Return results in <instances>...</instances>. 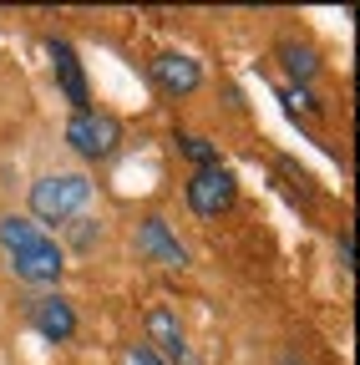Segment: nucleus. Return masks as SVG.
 Returning <instances> with one entry per match:
<instances>
[{
    "instance_id": "1",
    "label": "nucleus",
    "mask_w": 360,
    "mask_h": 365,
    "mask_svg": "<svg viewBox=\"0 0 360 365\" xmlns=\"http://www.w3.org/2000/svg\"><path fill=\"white\" fill-rule=\"evenodd\" d=\"M0 249H6L16 279H26V284H46V289L61 284V274H66V249H61L36 218L6 213V218H0Z\"/></svg>"
},
{
    "instance_id": "2",
    "label": "nucleus",
    "mask_w": 360,
    "mask_h": 365,
    "mask_svg": "<svg viewBox=\"0 0 360 365\" xmlns=\"http://www.w3.org/2000/svg\"><path fill=\"white\" fill-rule=\"evenodd\" d=\"M92 193H97V182L86 178V173H41V178L31 182V193H26V208H31L26 218L66 228L71 218L86 213Z\"/></svg>"
},
{
    "instance_id": "3",
    "label": "nucleus",
    "mask_w": 360,
    "mask_h": 365,
    "mask_svg": "<svg viewBox=\"0 0 360 365\" xmlns=\"http://www.w3.org/2000/svg\"><path fill=\"white\" fill-rule=\"evenodd\" d=\"M122 143H127V127L112 112L92 107V112H71V122H66V148L81 163H112L122 153Z\"/></svg>"
},
{
    "instance_id": "4",
    "label": "nucleus",
    "mask_w": 360,
    "mask_h": 365,
    "mask_svg": "<svg viewBox=\"0 0 360 365\" xmlns=\"http://www.w3.org/2000/svg\"><path fill=\"white\" fill-rule=\"evenodd\" d=\"M183 193H188V208L198 213V218H218V213H229L234 203H239V178L229 173V168H198L188 182H183Z\"/></svg>"
},
{
    "instance_id": "5",
    "label": "nucleus",
    "mask_w": 360,
    "mask_h": 365,
    "mask_svg": "<svg viewBox=\"0 0 360 365\" xmlns=\"http://www.w3.org/2000/svg\"><path fill=\"white\" fill-rule=\"evenodd\" d=\"M143 345L153 355H163L168 365H193V350H188V330L168 304H148L143 314Z\"/></svg>"
},
{
    "instance_id": "6",
    "label": "nucleus",
    "mask_w": 360,
    "mask_h": 365,
    "mask_svg": "<svg viewBox=\"0 0 360 365\" xmlns=\"http://www.w3.org/2000/svg\"><path fill=\"white\" fill-rule=\"evenodd\" d=\"M148 76H153V86L163 91V97H193V91L203 86V66H198L193 56H183V51L153 56V61H148Z\"/></svg>"
},
{
    "instance_id": "7",
    "label": "nucleus",
    "mask_w": 360,
    "mask_h": 365,
    "mask_svg": "<svg viewBox=\"0 0 360 365\" xmlns=\"http://www.w3.org/2000/svg\"><path fill=\"white\" fill-rule=\"evenodd\" d=\"M138 254L148 264H163V269H188V249L178 244V234L168 228V218H158V213H148L138 223Z\"/></svg>"
},
{
    "instance_id": "8",
    "label": "nucleus",
    "mask_w": 360,
    "mask_h": 365,
    "mask_svg": "<svg viewBox=\"0 0 360 365\" xmlns=\"http://www.w3.org/2000/svg\"><path fill=\"white\" fill-rule=\"evenodd\" d=\"M26 314H31V325L46 335L51 345H66L71 335H76V309H71V299L56 289V294H41V299H31L26 304Z\"/></svg>"
},
{
    "instance_id": "9",
    "label": "nucleus",
    "mask_w": 360,
    "mask_h": 365,
    "mask_svg": "<svg viewBox=\"0 0 360 365\" xmlns=\"http://www.w3.org/2000/svg\"><path fill=\"white\" fill-rule=\"evenodd\" d=\"M46 51H51V71H56V86H61V97L71 102V112H92V91H86V71L76 61V51L66 41H46Z\"/></svg>"
},
{
    "instance_id": "10",
    "label": "nucleus",
    "mask_w": 360,
    "mask_h": 365,
    "mask_svg": "<svg viewBox=\"0 0 360 365\" xmlns=\"http://www.w3.org/2000/svg\"><path fill=\"white\" fill-rule=\"evenodd\" d=\"M279 66L289 71L294 86H309L314 71H320V56L309 51V46H294V41H279Z\"/></svg>"
},
{
    "instance_id": "11",
    "label": "nucleus",
    "mask_w": 360,
    "mask_h": 365,
    "mask_svg": "<svg viewBox=\"0 0 360 365\" xmlns=\"http://www.w3.org/2000/svg\"><path fill=\"white\" fill-rule=\"evenodd\" d=\"M178 153L193 163V173H198V168H218V143H208V137H198V132H183V137H178Z\"/></svg>"
},
{
    "instance_id": "12",
    "label": "nucleus",
    "mask_w": 360,
    "mask_h": 365,
    "mask_svg": "<svg viewBox=\"0 0 360 365\" xmlns=\"http://www.w3.org/2000/svg\"><path fill=\"white\" fill-rule=\"evenodd\" d=\"M66 244H71L76 254H92V249L102 244V223H97V218H86V213L71 218V223H66Z\"/></svg>"
},
{
    "instance_id": "13",
    "label": "nucleus",
    "mask_w": 360,
    "mask_h": 365,
    "mask_svg": "<svg viewBox=\"0 0 360 365\" xmlns=\"http://www.w3.org/2000/svg\"><path fill=\"white\" fill-rule=\"evenodd\" d=\"M284 102H289V107H304V112H325V102L314 97L309 86H284Z\"/></svg>"
},
{
    "instance_id": "14",
    "label": "nucleus",
    "mask_w": 360,
    "mask_h": 365,
    "mask_svg": "<svg viewBox=\"0 0 360 365\" xmlns=\"http://www.w3.org/2000/svg\"><path fill=\"white\" fill-rule=\"evenodd\" d=\"M117 365H168V360H163V355H153V350H148V345H127V350H122V360H117Z\"/></svg>"
},
{
    "instance_id": "15",
    "label": "nucleus",
    "mask_w": 360,
    "mask_h": 365,
    "mask_svg": "<svg viewBox=\"0 0 360 365\" xmlns=\"http://www.w3.org/2000/svg\"><path fill=\"white\" fill-rule=\"evenodd\" d=\"M335 254H340V269L350 274V269H355V264H350V254H355V249H350V228H345V234L335 239Z\"/></svg>"
}]
</instances>
